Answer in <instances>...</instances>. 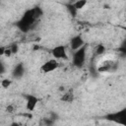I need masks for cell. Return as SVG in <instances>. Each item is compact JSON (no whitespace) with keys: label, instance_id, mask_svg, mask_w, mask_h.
<instances>
[{"label":"cell","instance_id":"obj_1","mask_svg":"<svg viewBox=\"0 0 126 126\" xmlns=\"http://www.w3.org/2000/svg\"><path fill=\"white\" fill-rule=\"evenodd\" d=\"M42 15H43V12L39 7L29 9L24 13L21 19L16 23V26L21 32H28L30 30L32 29V26L41 18Z\"/></svg>","mask_w":126,"mask_h":126},{"label":"cell","instance_id":"obj_2","mask_svg":"<svg viewBox=\"0 0 126 126\" xmlns=\"http://www.w3.org/2000/svg\"><path fill=\"white\" fill-rule=\"evenodd\" d=\"M103 118L112 123H115V124H118L121 126H126V107H124L118 111L108 113Z\"/></svg>","mask_w":126,"mask_h":126},{"label":"cell","instance_id":"obj_3","mask_svg":"<svg viewBox=\"0 0 126 126\" xmlns=\"http://www.w3.org/2000/svg\"><path fill=\"white\" fill-rule=\"evenodd\" d=\"M86 55H87V45H84L80 49L74 51L73 56H72V64L76 68L81 69L85 65L86 57H87Z\"/></svg>","mask_w":126,"mask_h":126},{"label":"cell","instance_id":"obj_4","mask_svg":"<svg viewBox=\"0 0 126 126\" xmlns=\"http://www.w3.org/2000/svg\"><path fill=\"white\" fill-rule=\"evenodd\" d=\"M118 67V63H116L113 60H105L101 62V64L97 67V72L98 73H105V72H114L116 71Z\"/></svg>","mask_w":126,"mask_h":126},{"label":"cell","instance_id":"obj_5","mask_svg":"<svg viewBox=\"0 0 126 126\" xmlns=\"http://www.w3.org/2000/svg\"><path fill=\"white\" fill-rule=\"evenodd\" d=\"M58 67H59V62L56 59L52 58V59H49V60L45 61L40 66V72L43 73V74H47V73L55 71Z\"/></svg>","mask_w":126,"mask_h":126},{"label":"cell","instance_id":"obj_6","mask_svg":"<svg viewBox=\"0 0 126 126\" xmlns=\"http://www.w3.org/2000/svg\"><path fill=\"white\" fill-rule=\"evenodd\" d=\"M51 54L54 59H68L67 50L64 45H57L51 49Z\"/></svg>","mask_w":126,"mask_h":126},{"label":"cell","instance_id":"obj_7","mask_svg":"<svg viewBox=\"0 0 126 126\" xmlns=\"http://www.w3.org/2000/svg\"><path fill=\"white\" fill-rule=\"evenodd\" d=\"M24 97L26 98V108L28 111L32 112L35 109L38 103V97L33 94H25Z\"/></svg>","mask_w":126,"mask_h":126},{"label":"cell","instance_id":"obj_8","mask_svg":"<svg viewBox=\"0 0 126 126\" xmlns=\"http://www.w3.org/2000/svg\"><path fill=\"white\" fill-rule=\"evenodd\" d=\"M84 45H86V44H85V41H84V39H83L81 34H77V35L73 36L70 39V48L73 51H76V50L80 49Z\"/></svg>","mask_w":126,"mask_h":126},{"label":"cell","instance_id":"obj_9","mask_svg":"<svg viewBox=\"0 0 126 126\" xmlns=\"http://www.w3.org/2000/svg\"><path fill=\"white\" fill-rule=\"evenodd\" d=\"M25 74V66L23 63H19L17 64L13 71H12V77L14 79H21Z\"/></svg>","mask_w":126,"mask_h":126},{"label":"cell","instance_id":"obj_10","mask_svg":"<svg viewBox=\"0 0 126 126\" xmlns=\"http://www.w3.org/2000/svg\"><path fill=\"white\" fill-rule=\"evenodd\" d=\"M62 101H64V102H68V103H71V102H73L74 101V99H75V95H74V94L71 92V91H69V92H65V93H63V94L61 95V98H60Z\"/></svg>","mask_w":126,"mask_h":126},{"label":"cell","instance_id":"obj_11","mask_svg":"<svg viewBox=\"0 0 126 126\" xmlns=\"http://www.w3.org/2000/svg\"><path fill=\"white\" fill-rule=\"evenodd\" d=\"M66 8H67L68 13L71 15V17L75 18V17L77 16V14H78V10H77L76 7L74 6V3H68V4H66Z\"/></svg>","mask_w":126,"mask_h":126},{"label":"cell","instance_id":"obj_12","mask_svg":"<svg viewBox=\"0 0 126 126\" xmlns=\"http://www.w3.org/2000/svg\"><path fill=\"white\" fill-rule=\"evenodd\" d=\"M106 51V47L103 44H97L94 47V53L96 55H103Z\"/></svg>","mask_w":126,"mask_h":126},{"label":"cell","instance_id":"obj_13","mask_svg":"<svg viewBox=\"0 0 126 126\" xmlns=\"http://www.w3.org/2000/svg\"><path fill=\"white\" fill-rule=\"evenodd\" d=\"M86 5H87V1L86 0H78V1L74 2V6L76 7V9L78 11L79 10H82Z\"/></svg>","mask_w":126,"mask_h":126},{"label":"cell","instance_id":"obj_14","mask_svg":"<svg viewBox=\"0 0 126 126\" xmlns=\"http://www.w3.org/2000/svg\"><path fill=\"white\" fill-rule=\"evenodd\" d=\"M9 48L11 49V51H12L13 54H16L19 51V44L17 42H13V43H11L9 45Z\"/></svg>","mask_w":126,"mask_h":126},{"label":"cell","instance_id":"obj_15","mask_svg":"<svg viewBox=\"0 0 126 126\" xmlns=\"http://www.w3.org/2000/svg\"><path fill=\"white\" fill-rule=\"evenodd\" d=\"M11 84H12V81H11L10 79H3V80L1 81V86H2V88H4V89H8V88L11 86Z\"/></svg>","mask_w":126,"mask_h":126},{"label":"cell","instance_id":"obj_16","mask_svg":"<svg viewBox=\"0 0 126 126\" xmlns=\"http://www.w3.org/2000/svg\"><path fill=\"white\" fill-rule=\"evenodd\" d=\"M43 123H44V125H45V126H53V125H54V123H55V121H53L50 117H47V118H44Z\"/></svg>","mask_w":126,"mask_h":126},{"label":"cell","instance_id":"obj_17","mask_svg":"<svg viewBox=\"0 0 126 126\" xmlns=\"http://www.w3.org/2000/svg\"><path fill=\"white\" fill-rule=\"evenodd\" d=\"M118 51H120L122 54H126V39H124V41L121 43L120 47L118 48Z\"/></svg>","mask_w":126,"mask_h":126},{"label":"cell","instance_id":"obj_18","mask_svg":"<svg viewBox=\"0 0 126 126\" xmlns=\"http://www.w3.org/2000/svg\"><path fill=\"white\" fill-rule=\"evenodd\" d=\"M15 110H16V108H15V106H14V105H12V104H11V105H8V106H7V111H8V112L12 113V112H14Z\"/></svg>","mask_w":126,"mask_h":126},{"label":"cell","instance_id":"obj_19","mask_svg":"<svg viewBox=\"0 0 126 126\" xmlns=\"http://www.w3.org/2000/svg\"><path fill=\"white\" fill-rule=\"evenodd\" d=\"M5 72V67H4V64L1 63V73H4Z\"/></svg>","mask_w":126,"mask_h":126},{"label":"cell","instance_id":"obj_20","mask_svg":"<svg viewBox=\"0 0 126 126\" xmlns=\"http://www.w3.org/2000/svg\"><path fill=\"white\" fill-rule=\"evenodd\" d=\"M9 126H20V124H19L18 122H13V123H11Z\"/></svg>","mask_w":126,"mask_h":126}]
</instances>
